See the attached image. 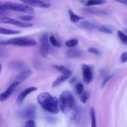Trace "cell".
I'll use <instances>...</instances> for the list:
<instances>
[{
	"label": "cell",
	"instance_id": "6da1fadb",
	"mask_svg": "<svg viewBox=\"0 0 127 127\" xmlns=\"http://www.w3.org/2000/svg\"><path fill=\"white\" fill-rule=\"evenodd\" d=\"M37 101L42 108L46 111L53 114L59 112L58 100L48 93H43L38 95Z\"/></svg>",
	"mask_w": 127,
	"mask_h": 127
},
{
	"label": "cell",
	"instance_id": "7a4b0ae2",
	"mask_svg": "<svg viewBox=\"0 0 127 127\" xmlns=\"http://www.w3.org/2000/svg\"><path fill=\"white\" fill-rule=\"evenodd\" d=\"M58 105L60 110L63 114H68L74 110L76 107V102L73 94L68 91L63 92L58 100Z\"/></svg>",
	"mask_w": 127,
	"mask_h": 127
},
{
	"label": "cell",
	"instance_id": "3957f363",
	"mask_svg": "<svg viewBox=\"0 0 127 127\" xmlns=\"http://www.w3.org/2000/svg\"><path fill=\"white\" fill-rule=\"evenodd\" d=\"M0 6L6 10L17 11V12L27 13L32 14L34 12V10L31 6H27L24 4L11 2V1H1Z\"/></svg>",
	"mask_w": 127,
	"mask_h": 127
},
{
	"label": "cell",
	"instance_id": "277c9868",
	"mask_svg": "<svg viewBox=\"0 0 127 127\" xmlns=\"http://www.w3.org/2000/svg\"><path fill=\"white\" fill-rule=\"evenodd\" d=\"M2 45H11L18 47H34L37 44V41L28 37H16L1 42Z\"/></svg>",
	"mask_w": 127,
	"mask_h": 127
},
{
	"label": "cell",
	"instance_id": "5b68a950",
	"mask_svg": "<svg viewBox=\"0 0 127 127\" xmlns=\"http://www.w3.org/2000/svg\"><path fill=\"white\" fill-rule=\"evenodd\" d=\"M0 24H11L21 28H27L32 26V24L28 22H22L8 17H0Z\"/></svg>",
	"mask_w": 127,
	"mask_h": 127
},
{
	"label": "cell",
	"instance_id": "8992f818",
	"mask_svg": "<svg viewBox=\"0 0 127 127\" xmlns=\"http://www.w3.org/2000/svg\"><path fill=\"white\" fill-rule=\"evenodd\" d=\"M40 52L42 57H45L49 51V38L47 33H43L40 39Z\"/></svg>",
	"mask_w": 127,
	"mask_h": 127
},
{
	"label": "cell",
	"instance_id": "52a82bcc",
	"mask_svg": "<svg viewBox=\"0 0 127 127\" xmlns=\"http://www.w3.org/2000/svg\"><path fill=\"white\" fill-rule=\"evenodd\" d=\"M23 2L24 4L32 7H40V8H48L51 4L50 3L43 2L41 0H19Z\"/></svg>",
	"mask_w": 127,
	"mask_h": 127
},
{
	"label": "cell",
	"instance_id": "ba28073f",
	"mask_svg": "<svg viewBox=\"0 0 127 127\" xmlns=\"http://www.w3.org/2000/svg\"><path fill=\"white\" fill-rule=\"evenodd\" d=\"M20 83L18 82H14L13 83L11 84L8 88H7L5 91L0 94V101L1 102H4L11 95V94L13 93L14 91L16 88L18 86V85Z\"/></svg>",
	"mask_w": 127,
	"mask_h": 127
},
{
	"label": "cell",
	"instance_id": "9c48e42d",
	"mask_svg": "<svg viewBox=\"0 0 127 127\" xmlns=\"http://www.w3.org/2000/svg\"><path fill=\"white\" fill-rule=\"evenodd\" d=\"M36 115V109L35 107L33 105H31L24 109L20 114V115L22 118L24 119H29V120H32L35 118Z\"/></svg>",
	"mask_w": 127,
	"mask_h": 127
},
{
	"label": "cell",
	"instance_id": "30bf717a",
	"mask_svg": "<svg viewBox=\"0 0 127 127\" xmlns=\"http://www.w3.org/2000/svg\"><path fill=\"white\" fill-rule=\"evenodd\" d=\"M83 71V78L86 84H89L93 79V72L91 68L86 64H83L81 66Z\"/></svg>",
	"mask_w": 127,
	"mask_h": 127
},
{
	"label": "cell",
	"instance_id": "8fae6325",
	"mask_svg": "<svg viewBox=\"0 0 127 127\" xmlns=\"http://www.w3.org/2000/svg\"><path fill=\"white\" fill-rule=\"evenodd\" d=\"M37 90V88L36 87H30V88H26L25 90H24L23 91L21 92L19 94V95H18L17 98V104H21V102H23V100L26 99V97L28 95H29L31 93H32V92L35 91Z\"/></svg>",
	"mask_w": 127,
	"mask_h": 127
},
{
	"label": "cell",
	"instance_id": "7c38bea8",
	"mask_svg": "<svg viewBox=\"0 0 127 127\" xmlns=\"http://www.w3.org/2000/svg\"><path fill=\"white\" fill-rule=\"evenodd\" d=\"M83 52L81 50L76 48H69L66 52V55L69 58H80L83 55Z\"/></svg>",
	"mask_w": 127,
	"mask_h": 127
},
{
	"label": "cell",
	"instance_id": "4fadbf2b",
	"mask_svg": "<svg viewBox=\"0 0 127 127\" xmlns=\"http://www.w3.org/2000/svg\"><path fill=\"white\" fill-rule=\"evenodd\" d=\"M31 73H32V71H31V69H27V70L23 71L16 76L15 82H18L19 83H21L24 80L27 79L28 77H29L31 76Z\"/></svg>",
	"mask_w": 127,
	"mask_h": 127
},
{
	"label": "cell",
	"instance_id": "5bb4252c",
	"mask_svg": "<svg viewBox=\"0 0 127 127\" xmlns=\"http://www.w3.org/2000/svg\"><path fill=\"white\" fill-rule=\"evenodd\" d=\"M79 27L83 29L89 30V31H94L97 29V26L89 21H82L79 24Z\"/></svg>",
	"mask_w": 127,
	"mask_h": 127
},
{
	"label": "cell",
	"instance_id": "9a60e30c",
	"mask_svg": "<svg viewBox=\"0 0 127 127\" xmlns=\"http://www.w3.org/2000/svg\"><path fill=\"white\" fill-rule=\"evenodd\" d=\"M83 12L86 14H96V15H107L108 12L107 11H103L101 9L93 8H86L83 9Z\"/></svg>",
	"mask_w": 127,
	"mask_h": 127
},
{
	"label": "cell",
	"instance_id": "2e32d148",
	"mask_svg": "<svg viewBox=\"0 0 127 127\" xmlns=\"http://www.w3.org/2000/svg\"><path fill=\"white\" fill-rule=\"evenodd\" d=\"M70 77V76L69 75L62 74V75L60 76L59 77H58V78L53 82V83H52V87H53V88H56V87L60 85L63 82L65 81L66 80L69 79Z\"/></svg>",
	"mask_w": 127,
	"mask_h": 127
},
{
	"label": "cell",
	"instance_id": "e0dca14e",
	"mask_svg": "<svg viewBox=\"0 0 127 127\" xmlns=\"http://www.w3.org/2000/svg\"><path fill=\"white\" fill-rule=\"evenodd\" d=\"M57 70L59 71L60 73H62L63 74H66V75H69L71 76L72 75V71L68 68L63 65H54L53 66Z\"/></svg>",
	"mask_w": 127,
	"mask_h": 127
},
{
	"label": "cell",
	"instance_id": "ac0fdd59",
	"mask_svg": "<svg viewBox=\"0 0 127 127\" xmlns=\"http://www.w3.org/2000/svg\"><path fill=\"white\" fill-rule=\"evenodd\" d=\"M21 31H15V30L8 29L0 27V34L2 35H16L21 33Z\"/></svg>",
	"mask_w": 127,
	"mask_h": 127
},
{
	"label": "cell",
	"instance_id": "d6986e66",
	"mask_svg": "<svg viewBox=\"0 0 127 127\" xmlns=\"http://www.w3.org/2000/svg\"><path fill=\"white\" fill-rule=\"evenodd\" d=\"M68 13H69V18H70L71 21L74 22V23H77V22H79L81 19H83V17L78 16V15L76 14L75 13H74L71 9L68 10Z\"/></svg>",
	"mask_w": 127,
	"mask_h": 127
},
{
	"label": "cell",
	"instance_id": "ffe728a7",
	"mask_svg": "<svg viewBox=\"0 0 127 127\" xmlns=\"http://www.w3.org/2000/svg\"><path fill=\"white\" fill-rule=\"evenodd\" d=\"M106 2V0H88L86 6H92L95 5H101Z\"/></svg>",
	"mask_w": 127,
	"mask_h": 127
},
{
	"label": "cell",
	"instance_id": "44dd1931",
	"mask_svg": "<svg viewBox=\"0 0 127 127\" xmlns=\"http://www.w3.org/2000/svg\"><path fill=\"white\" fill-rule=\"evenodd\" d=\"M91 120V127H97L96 115H95V111L94 108H92L90 111Z\"/></svg>",
	"mask_w": 127,
	"mask_h": 127
},
{
	"label": "cell",
	"instance_id": "7402d4cb",
	"mask_svg": "<svg viewBox=\"0 0 127 127\" xmlns=\"http://www.w3.org/2000/svg\"><path fill=\"white\" fill-rule=\"evenodd\" d=\"M78 43V40L76 38H72V39L68 40L65 42V45L68 48H73L77 45Z\"/></svg>",
	"mask_w": 127,
	"mask_h": 127
},
{
	"label": "cell",
	"instance_id": "603a6c76",
	"mask_svg": "<svg viewBox=\"0 0 127 127\" xmlns=\"http://www.w3.org/2000/svg\"><path fill=\"white\" fill-rule=\"evenodd\" d=\"M118 36H119V38L120 39V40L122 41V43H124V44L127 45V35H125V33L123 32H122L121 31H119L117 32Z\"/></svg>",
	"mask_w": 127,
	"mask_h": 127
},
{
	"label": "cell",
	"instance_id": "cb8c5ba5",
	"mask_svg": "<svg viewBox=\"0 0 127 127\" xmlns=\"http://www.w3.org/2000/svg\"><path fill=\"white\" fill-rule=\"evenodd\" d=\"M49 40L50 43L53 45V46L56 47H61V43L57 40V38L54 37L53 35L50 36L49 37Z\"/></svg>",
	"mask_w": 127,
	"mask_h": 127
},
{
	"label": "cell",
	"instance_id": "d4e9b609",
	"mask_svg": "<svg viewBox=\"0 0 127 127\" xmlns=\"http://www.w3.org/2000/svg\"><path fill=\"white\" fill-rule=\"evenodd\" d=\"M98 30H99L100 32H102V33H107V34H110V33H112V31L111 29H110L109 28H108L107 27L105 26H100L98 27Z\"/></svg>",
	"mask_w": 127,
	"mask_h": 127
},
{
	"label": "cell",
	"instance_id": "484cf974",
	"mask_svg": "<svg viewBox=\"0 0 127 127\" xmlns=\"http://www.w3.org/2000/svg\"><path fill=\"white\" fill-rule=\"evenodd\" d=\"M76 93L78 95H81L83 93H84V86H83V84L81 83H78L76 85Z\"/></svg>",
	"mask_w": 127,
	"mask_h": 127
},
{
	"label": "cell",
	"instance_id": "4316f807",
	"mask_svg": "<svg viewBox=\"0 0 127 127\" xmlns=\"http://www.w3.org/2000/svg\"><path fill=\"white\" fill-rule=\"evenodd\" d=\"M89 93L84 91V93L81 95V97H80L81 101L83 104H85V103H86L87 100H88V99H89Z\"/></svg>",
	"mask_w": 127,
	"mask_h": 127
},
{
	"label": "cell",
	"instance_id": "83f0119b",
	"mask_svg": "<svg viewBox=\"0 0 127 127\" xmlns=\"http://www.w3.org/2000/svg\"><path fill=\"white\" fill-rule=\"evenodd\" d=\"M19 18L20 19H21L22 21H25V22H27V21H32V20L33 19V16H31V15H26V16H21Z\"/></svg>",
	"mask_w": 127,
	"mask_h": 127
},
{
	"label": "cell",
	"instance_id": "f1b7e54d",
	"mask_svg": "<svg viewBox=\"0 0 127 127\" xmlns=\"http://www.w3.org/2000/svg\"><path fill=\"white\" fill-rule=\"evenodd\" d=\"M25 127H35V124L33 120H29L26 122Z\"/></svg>",
	"mask_w": 127,
	"mask_h": 127
},
{
	"label": "cell",
	"instance_id": "f546056e",
	"mask_svg": "<svg viewBox=\"0 0 127 127\" xmlns=\"http://www.w3.org/2000/svg\"><path fill=\"white\" fill-rule=\"evenodd\" d=\"M120 61L122 63H126L127 62V52H124L120 57Z\"/></svg>",
	"mask_w": 127,
	"mask_h": 127
},
{
	"label": "cell",
	"instance_id": "4dcf8cb0",
	"mask_svg": "<svg viewBox=\"0 0 127 127\" xmlns=\"http://www.w3.org/2000/svg\"><path fill=\"white\" fill-rule=\"evenodd\" d=\"M8 14L7 10L5 9L3 7L0 6V17H4V16L7 15Z\"/></svg>",
	"mask_w": 127,
	"mask_h": 127
},
{
	"label": "cell",
	"instance_id": "1f68e13d",
	"mask_svg": "<svg viewBox=\"0 0 127 127\" xmlns=\"http://www.w3.org/2000/svg\"><path fill=\"white\" fill-rule=\"evenodd\" d=\"M88 51H89V52H90L91 53H93V54L95 55H99V53H100L99 51L95 48H89V49H88Z\"/></svg>",
	"mask_w": 127,
	"mask_h": 127
},
{
	"label": "cell",
	"instance_id": "d6a6232c",
	"mask_svg": "<svg viewBox=\"0 0 127 127\" xmlns=\"http://www.w3.org/2000/svg\"><path fill=\"white\" fill-rule=\"evenodd\" d=\"M112 77V76H109L107 77V78L104 79V82H103V83H102V88H104V87H105V86L107 84L108 82H109V81L111 79Z\"/></svg>",
	"mask_w": 127,
	"mask_h": 127
},
{
	"label": "cell",
	"instance_id": "836d02e7",
	"mask_svg": "<svg viewBox=\"0 0 127 127\" xmlns=\"http://www.w3.org/2000/svg\"><path fill=\"white\" fill-rule=\"evenodd\" d=\"M78 1H80V2H81L82 4H83L86 5V2L87 1H88V0H78Z\"/></svg>",
	"mask_w": 127,
	"mask_h": 127
},
{
	"label": "cell",
	"instance_id": "e575fe53",
	"mask_svg": "<svg viewBox=\"0 0 127 127\" xmlns=\"http://www.w3.org/2000/svg\"><path fill=\"white\" fill-rule=\"evenodd\" d=\"M115 1H117V2H123V1H126V2H127V0H115Z\"/></svg>",
	"mask_w": 127,
	"mask_h": 127
},
{
	"label": "cell",
	"instance_id": "d590c367",
	"mask_svg": "<svg viewBox=\"0 0 127 127\" xmlns=\"http://www.w3.org/2000/svg\"><path fill=\"white\" fill-rule=\"evenodd\" d=\"M2 64H0V73H1V69H2Z\"/></svg>",
	"mask_w": 127,
	"mask_h": 127
},
{
	"label": "cell",
	"instance_id": "8d00e7d4",
	"mask_svg": "<svg viewBox=\"0 0 127 127\" xmlns=\"http://www.w3.org/2000/svg\"><path fill=\"white\" fill-rule=\"evenodd\" d=\"M0 44H1V42H0Z\"/></svg>",
	"mask_w": 127,
	"mask_h": 127
},
{
	"label": "cell",
	"instance_id": "74e56055",
	"mask_svg": "<svg viewBox=\"0 0 127 127\" xmlns=\"http://www.w3.org/2000/svg\"></svg>",
	"mask_w": 127,
	"mask_h": 127
}]
</instances>
